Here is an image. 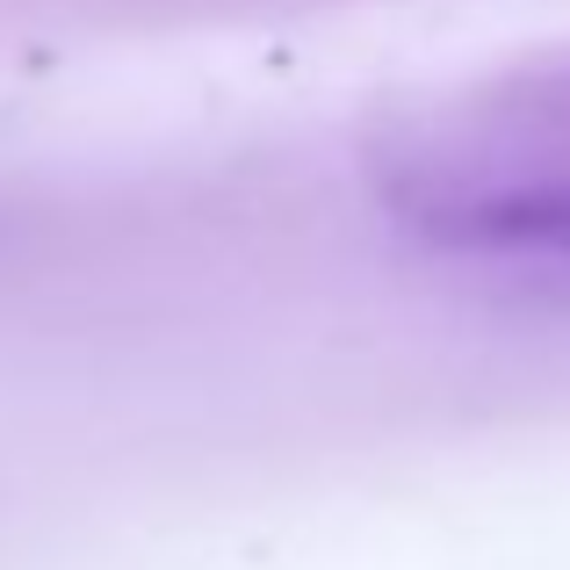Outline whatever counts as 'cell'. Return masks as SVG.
Instances as JSON below:
<instances>
[{
    "mask_svg": "<svg viewBox=\"0 0 570 570\" xmlns=\"http://www.w3.org/2000/svg\"><path fill=\"white\" fill-rule=\"evenodd\" d=\"M570 174V58H549L534 72H513L505 87H484L462 109V138L419 159V203L499 181H542Z\"/></svg>",
    "mask_w": 570,
    "mask_h": 570,
    "instance_id": "1",
    "label": "cell"
},
{
    "mask_svg": "<svg viewBox=\"0 0 570 570\" xmlns=\"http://www.w3.org/2000/svg\"><path fill=\"white\" fill-rule=\"evenodd\" d=\"M419 217L455 246L484 253H542V261H570V174H542V181H499L470 195H441L419 203Z\"/></svg>",
    "mask_w": 570,
    "mask_h": 570,
    "instance_id": "2",
    "label": "cell"
}]
</instances>
